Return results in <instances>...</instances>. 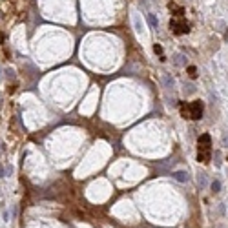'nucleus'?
<instances>
[{
	"instance_id": "f257e3e1",
	"label": "nucleus",
	"mask_w": 228,
	"mask_h": 228,
	"mask_svg": "<svg viewBox=\"0 0 228 228\" xmlns=\"http://www.w3.org/2000/svg\"><path fill=\"white\" fill-rule=\"evenodd\" d=\"M210 159H212V139L208 133H203L197 139V161L206 164Z\"/></svg>"
},
{
	"instance_id": "f03ea898",
	"label": "nucleus",
	"mask_w": 228,
	"mask_h": 228,
	"mask_svg": "<svg viewBox=\"0 0 228 228\" xmlns=\"http://www.w3.org/2000/svg\"><path fill=\"white\" fill-rule=\"evenodd\" d=\"M203 102L201 101H193L188 104H181V115L184 119H192V121H199L203 117Z\"/></svg>"
},
{
	"instance_id": "7ed1b4c3",
	"label": "nucleus",
	"mask_w": 228,
	"mask_h": 228,
	"mask_svg": "<svg viewBox=\"0 0 228 228\" xmlns=\"http://www.w3.org/2000/svg\"><path fill=\"white\" fill-rule=\"evenodd\" d=\"M170 29H172L175 35H186L188 31H190V26H188V22L184 20V17H175V19L170 20Z\"/></svg>"
},
{
	"instance_id": "20e7f679",
	"label": "nucleus",
	"mask_w": 228,
	"mask_h": 228,
	"mask_svg": "<svg viewBox=\"0 0 228 228\" xmlns=\"http://www.w3.org/2000/svg\"><path fill=\"white\" fill-rule=\"evenodd\" d=\"M173 179H175V181H179V183H186V181H188V173H186V172H183V170H177V172H173Z\"/></svg>"
},
{
	"instance_id": "39448f33",
	"label": "nucleus",
	"mask_w": 228,
	"mask_h": 228,
	"mask_svg": "<svg viewBox=\"0 0 228 228\" xmlns=\"http://www.w3.org/2000/svg\"><path fill=\"white\" fill-rule=\"evenodd\" d=\"M168 7H170L173 13H175V17H183V15H184V9H183V7H177L175 4H170Z\"/></svg>"
},
{
	"instance_id": "423d86ee",
	"label": "nucleus",
	"mask_w": 228,
	"mask_h": 228,
	"mask_svg": "<svg viewBox=\"0 0 228 228\" xmlns=\"http://www.w3.org/2000/svg\"><path fill=\"white\" fill-rule=\"evenodd\" d=\"M188 77L190 79H197V68L195 66H188Z\"/></svg>"
},
{
	"instance_id": "0eeeda50",
	"label": "nucleus",
	"mask_w": 228,
	"mask_h": 228,
	"mask_svg": "<svg viewBox=\"0 0 228 228\" xmlns=\"http://www.w3.org/2000/svg\"><path fill=\"white\" fill-rule=\"evenodd\" d=\"M197 181H199V184H201V188L206 186V179H205V173H199V177H197Z\"/></svg>"
},
{
	"instance_id": "6e6552de",
	"label": "nucleus",
	"mask_w": 228,
	"mask_h": 228,
	"mask_svg": "<svg viewBox=\"0 0 228 228\" xmlns=\"http://www.w3.org/2000/svg\"><path fill=\"white\" fill-rule=\"evenodd\" d=\"M219 188H221V183H219V181H213V183H212V192H213V193H217Z\"/></svg>"
},
{
	"instance_id": "1a4fd4ad",
	"label": "nucleus",
	"mask_w": 228,
	"mask_h": 228,
	"mask_svg": "<svg viewBox=\"0 0 228 228\" xmlns=\"http://www.w3.org/2000/svg\"><path fill=\"white\" fill-rule=\"evenodd\" d=\"M153 49H155V53H159V55H163V48H161L159 44H155V46H153Z\"/></svg>"
},
{
	"instance_id": "9d476101",
	"label": "nucleus",
	"mask_w": 228,
	"mask_h": 228,
	"mask_svg": "<svg viewBox=\"0 0 228 228\" xmlns=\"http://www.w3.org/2000/svg\"><path fill=\"white\" fill-rule=\"evenodd\" d=\"M150 24H151V26H157V19H153L151 15H150Z\"/></svg>"
},
{
	"instance_id": "9b49d317",
	"label": "nucleus",
	"mask_w": 228,
	"mask_h": 228,
	"mask_svg": "<svg viewBox=\"0 0 228 228\" xmlns=\"http://www.w3.org/2000/svg\"><path fill=\"white\" fill-rule=\"evenodd\" d=\"M223 143H225V144H226V143H228V135H226V133L223 135Z\"/></svg>"
},
{
	"instance_id": "f8f14e48",
	"label": "nucleus",
	"mask_w": 228,
	"mask_h": 228,
	"mask_svg": "<svg viewBox=\"0 0 228 228\" xmlns=\"http://www.w3.org/2000/svg\"><path fill=\"white\" fill-rule=\"evenodd\" d=\"M2 175H4V172H2V166H0V177H2Z\"/></svg>"
}]
</instances>
